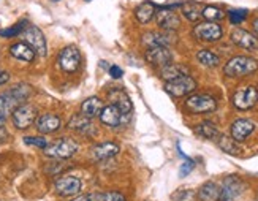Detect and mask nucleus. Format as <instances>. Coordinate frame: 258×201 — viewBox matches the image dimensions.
Segmentation results:
<instances>
[{"label": "nucleus", "mask_w": 258, "mask_h": 201, "mask_svg": "<svg viewBox=\"0 0 258 201\" xmlns=\"http://www.w3.org/2000/svg\"><path fill=\"white\" fill-rule=\"evenodd\" d=\"M252 27H253V30L258 33V19H255V21L252 22Z\"/></svg>", "instance_id": "obj_42"}, {"label": "nucleus", "mask_w": 258, "mask_h": 201, "mask_svg": "<svg viewBox=\"0 0 258 201\" xmlns=\"http://www.w3.org/2000/svg\"><path fill=\"white\" fill-rule=\"evenodd\" d=\"M10 54L11 57L21 62H32L35 59V51H33L26 41H18L10 46Z\"/></svg>", "instance_id": "obj_23"}, {"label": "nucleus", "mask_w": 258, "mask_h": 201, "mask_svg": "<svg viewBox=\"0 0 258 201\" xmlns=\"http://www.w3.org/2000/svg\"><path fill=\"white\" fill-rule=\"evenodd\" d=\"M125 116H128V114H124L117 106L108 105L102 109V113H100V120H102V124H105L111 128H117L124 124Z\"/></svg>", "instance_id": "obj_17"}, {"label": "nucleus", "mask_w": 258, "mask_h": 201, "mask_svg": "<svg viewBox=\"0 0 258 201\" xmlns=\"http://www.w3.org/2000/svg\"><path fill=\"white\" fill-rule=\"evenodd\" d=\"M51 2H60V0H51Z\"/></svg>", "instance_id": "obj_44"}, {"label": "nucleus", "mask_w": 258, "mask_h": 201, "mask_svg": "<svg viewBox=\"0 0 258 201\" xmlns=\"http://www.w3.org/2000/svg\"><path fill=\"white\" fill-rule=\"evenodd\" d=\"M54 188L60 196H73L81 192V181L75 176H62L55 181Z\"/></svg>", "instance_id": "obj_14"}, {"label": "nucleus", "mask_w": 258, "mask_h": 201, "mask_svg": "<svg viewBox=\"0 0 258 201\" xmlns=\"http://www.w3.org/2000/svg\"><path fill=\"white\" fill-rule=\"evenodd\" d=\"M195 131L201 138H206V140H217L220 137L219 128L216 127V124H212V122H209V120H205V122H201V124H198L195 127Z\"/></svg>", "instance_id": "obj_29"}, {"label": "nucleus", "mask_w": 258, "mask_h": 201, "mask_svg": "<svg viewBox=\"0 0 258 201\" xmlns=\"http://www.w3.org/2000/svg\"><path fill=\"white\" fill-rule=\"evenodd\" d=\"M174 201H197V195L194 190H181L174 195Z\"/></svg>", "instance_id": "obj_38"}, {"label": "nucleus", "mask_w": 258, "mask_h": 201, "mask_svg": "<svg viewBox=\"0 0 258 201\" xmlns=\"http://www.w3.org/2000/svg\"><path fill=\"white\" fill-rule=\"evenodd\" d=\"M155 11H157V7L152 2H149V0H146V2L138 5L137 10H135V18L138 19L140 24H149L155 18Z\"/></svg>", "instance_id": "obj_25"}, {"label": "nucleus", "mask_w": 258, "mask_h": 201, "mask_svg": "<svg viewBox=\"0 0 258 201\" xmlns=\"http://www.w3.org/2000/svg\"><path fill=\"white\" fill-rule=\"evenodd\" d=\"M244 188H245V185L238 176H228V177H225L223 185L220 188L219 201H234L236 198L241 196Z\"/></svg>", "instance_id": "obj_12"}, {"label": "nucleus", "mask_w": 258, "mask_h": 201, "mask_svg": "<svg viewBox=\"0 0 258 201\" xmlns=\"http://www.w3.org/2000/svg\"><path fill=\"white\" fill-rule=\"evenodd\" d=\"M57 63L60 66V70L65 73H75L81 66V52L76 46H65L59 52Z\"/></svg>", "instance_id": "obj_10"}, {"label": "nucleus", "mask_w": 258, "mask_h": 201, "mask_svg": "<svg viewBox=\"0 0 258 201\" xmlns=\"http://www.w3.org/2000/svg\"><path fill=\"white\" fill-rule=\"evenodd\" d=\"M108 72H109V76L114 78V80H120V78L124 76V72H122V69L117 65H111L108 69Z\"/></svg>", "instance_id": "obj_39"}, {"label": "nucleus", "mask_w": 258, "mask_h": 201, "mask_svg": "<svg viewBox=\"0 0 258 201\" xmlns=\"http://www.w3.org/2000/svg\"><path fill=\"white\" fill-rule=\"evenodd\" d=\"M205 5L200 2H194V0H188V2L181 4V11L187 21L190 22H197L201 18V13H203Z\"/></svg>", "instance_id": "obj_27"}, {"label": "nucleus", "mask_w": 258, "mask_h": 201, "mask_svg": "<svg viewBox=\"0 0 258 201\" xmlns=\"http://www.w3.org/2000/svg\"><path fill=\"white\" fill-rule=\"evenodd\" d=\"M78 149H80V146H78V143L75 140L59 138L44 148V155L49 159H55V160H65V159L73 157V155L78 152Z\"/></svg>", "instance_id": "obj_3"}, {"label": "nucleus", "mask_w": 258, "mask_h": 201, "mask_svg": "<svg viewBox=\"0 0 258 201\" xmlns=\"http://www.w3.org/2000/svg\"><path fill=\"white\" fill-rule=\"evenodd\" d=\"M198 199L200 201H219L220 198V188L216 182H206L200 187L198 190Z\"/></svg>", "instance_id": "obj_28"}, {"label": "nucleus", "mask_w": 258, "mask_h": 201, "mask_svg": "<svg viewBox=\"0 0 258 201\" xmlns=\"http://www.w3.org/2000/svg\"><path fill=\"white\" fill-rule=\"evenodd\" d=\"M197 60L201 65L208 66V69H216V66H219V63H220L219 55L214 54L212 51H209V49H200L197 52Z\"/></svg>", "instance_id": "obj_30"}, {"label": "nucleus", "mask_w": 258, "mask_h": 201, "mask_svg": "<svg viewBox=\"0 0 258 201\" xmlns=\"http://www.w3.org/2000/svg\"><path fill=\"white\" fill-rule=\"evenodd\" d=\"M105 108V103L102 102V98L98 97H89L86 98L83 105H81V114L89 117V119H94L97 116H100L102 109Z\"/></svg>", "instance_id": "obj_24"}, {"label": "nucleus", "mask_w": 258, "mask_h": 201, "mask_svg": "<svg viewBox=\"0 0 258 201\" xmlns=\"http://www.w3.org/2000/svg\"><path fill=\"white\" fill-rule=\"evenodd\" d=\"M144 57L151 65L160 66V69H162V66L173 62V52L166 46H152V48L146 49Z\"/></svg>", "instance_id": "obj_13"}, {"label": "nucleus", "mask_w": 258, "mask_h": 201, "mask_svg": "<svg viewBox=\"0 0 258 201\" xmlns=\"http://www.w3.org/2000/svg\"><path fill=\"white\" fill-rule=\"evenodd\" d=\"M230 38L236 46H239L242 49H247V51L258 49V38L253 35V33L244 30V29H234L231 32Z\"/></svg>", "instance_id": "obj_16"}, {"label": "nucleus", "mask_w": 258, "mask_h": 201, "mask_svg": "<svg viewBox=\"0 0 258 201\" xmlns=\"http://www.w3.org/2000/svg\"><path fill=\"white\" fill-rule=\"evenodd\" d=\"M24 26H27V22L26 21H21V22H18V24L11 26L8 29H0V37H4V38L18 37V35H21L22 32H24V29H26Z\"/></svg>", "instance_id": "obj_33"}, {"label": "nucleus", "mask_w": 258, "mask_h": 201, "mask_svg": "<svg viewBox=\"0 0 258 201\" xmlns=\"http://www.w3.org/2000/svg\"><path fill=\"white\" fill-rule=\"evenodd\" d=\"M32 95V87L29 84H16L15 87H11L10 91L0 94V116L8 117L11 113L22 103H26V100Z\"/></svg>", "instance_id": "obj_1"}, {"label": "nucleus", "mask_w": 258, "mask_h": 201, "mask_svg": "<svg viewBox=\"0 0 258 201\" xmlns=\"http://www.w3.org/2000/svg\"><path fill=\"white\" fill-rule=\"evenodd\" d=\"M105 201H127V199L119 192H108L105 193Z\"/></svg>", "instance_id": "obj_40"}, {"label": "nucleus", "mask_w": 258, "mask_h": 201, "mask_svg": "<svg viewBox=\"0 0 258 201\" xmlns=\"http://www.w3.org/2000/svg\"><path fill=\"white\" fill-rule=\"evenodd\" d=\"M233 106L241 111H247L258 103V89L255 86H245L238 89L231 97Z\"/></svg>", "instance_id": "obj_9"}, {"label": "nucleus", "mask_w": 258, "mask_h": 201, "mask_svg": "<svg viewBox=\"0 0 258 201\" xmlns=\"http://www.w3.org/2000/svg\"><path fill=\"white\" fill-rule=\"evenodd\" d=\"M217 144H219V148L225 154H230V155H239L241 154V149L238 146V141H234L233 138H230L227 135H220L217 138Z\"/></svg>", "instance_id": "obj_31"}, {"label": "nucleus", "mask_w": 258, "mask_h": 201, "mask_svg": "<svg viewBox=\"0 0 258 201\" xmlns=\"http://www.w3.org/2000/svg\"><path fill=\"white\" fill-rule=\"evenodd\" d=\"M258 70V60L247 55H236V57L230 59L225 66H223V73L228 78L238 80V78L252 75Z\"/></svg>", "instance_id": "obj_2"}, {"label": "nucleus", "mask_w": 258, "mask_h": 201, "mask_svg": "<svg viewBox=\"0 0 258 201\" xmlns=\"http://www.w3.org/2000/svg\"><path fill=\"white\" fill-rule=\"evenodd\" d=\"M24 143L29 144V146H35V148H40V149H44L49 144L46 141V138H43V137H26Z\"/></svg>", "instance_id": "obj_35"}, {"label": "nucleus", "mask_w": 258, "mask_h": 201, "mask_svg": "<svg viewBox=\"0 0 258 201\" xmlns=\"http://www.w3.org/2000/svg\"><path fill=\"white\" fill-rule=\"evenodd\" d=\"M165 91L171 97L181 98V97L190 95L194 91H197V81L190 75L179 76L176 80L165 83Z\"/></svg>", "instance_id": "obj_7"}, {"label": "nucleus", "mask_w": 258, "mask_h": 201, "mask_svg": "<svg viewBox=\"0 0 258 201\" xmlns=\"http://www.w3.org/2000/svg\"><path fill=\"white\" fill-rule=\"evenodd\" d=\"M192 35L195 40L203 41V43H216L223 37V29L217 22L212 21H205V22H198L194 27Z\"/></svg>", "instance_id": "obj_4"}, {"label": "nucleus", "mask_w": 258, "mask_h": 201, "mask_svg": "<svg viewBox=\"0 0 258 201\" xmlns=\"http://www.w3.org/2000/svg\"><path fill=\"white\" fill-rule=\"evenodd\" d=\"M120 148L119 144L113 143V141H105V143H100L95 144V146L91 149V157L95 162H102V160H108V159H113L119 154Z\"/></svg>", "instance_id": "obj_15"}, {"label": "nucleus", "mask_w": 258, "mask_h": 201, "mask_svg": "<svg viewBox=\"0 0 258 201\" xmlns=\"http://www.w3.org/2000/svg\"><path fill=\"white\" fill-rule=\"evenodd\" d=\"M5 120H7L5 117H2V116H0V127H4V125H5Z\"/></svg>", "instance_id": "obj_43"}, {"label": "nucleus", "mask_w": 258, "mask_h": 201, "mask_svg": "<svg viewBox=\"0 0 258 201\" xmlns=\"http://www.w3.org/2000/svg\"><path fill=\"white\" fill-rule=\"evenodd\" d=\"M108 100H109L111 105L117 106L124 114L132 113V109H133L132 100L124 91H122V89H111V91L108 92Z\"/></svg>", "instance_id": "obj_22"}, {"label": "nucleus", "mask_w": 258, "mask_h": 201, "mask_svg": "<svg viewBox=\"0 0 258 201\" xmlns=\"http://www.w3.org/2000/svg\"><path fill=\"white\" fill-rule=\"evenodd\" d=\"M184 75H188V69L181 63H168L165 66L160 69V78L166 83V81H171V80H176L179 76H184Z\"/></svg>", "instance_id": "obj_26"}, {"label": "nucleus", "mask_w": 258, "mask_h": 201, "mask_svg": "<svg viewBox=\"0 0 258 201\" xmlns=\"http://www.w3.org/2000/svg\"><path fill=\"white\" fill-rule=\"evenodd\" d=\"M185 109L194 114H206L217 109V100L208 94H194L185 100Z\"/></svg>", "instance_id": "obj_6"}, {"label": "nucleus", "mask_w": 258, "mask_h": 201, "mask_svg": "<svg viewBox=\"0 0 258 201\" xmlns=\"http://www.w3.org/2000/svg\"><path fill=\"white\" fill-rule=\"evenodd\" d=\"M255 130V124L249 119H238L234 120L231 127H230V131H231V138L238 143H242L247 140Z\"/></svg>", "instance_id": "obj_18"}, {"label": "nucleus", "mask_w": 258, "mask_h": 201, "mask_svg": "<svg viewBox=\"0 0 258 201\" xmlns=\"http://www.w3.org/2000/svg\"><path fill=\"white\" fill-rule=\"evenodd\" d=\"M10 81V73L4 69H0V86H4Z\"/></svg>", "instance_id": "obj_41"}, {"label": "nucleus", "mask_w": 258, "mask_h": 201, "mask_svg": "<svg viewBox=\"0 0 258 201\" xmlns=\"http://www.w3.org/2000/svg\"><path fill=\"white\" fill-rule=\"evenodd\" d=\"M195 168V162L192 159H188V160H184V163L181 165V168H179V177H185L188 176L190 173L194 171Z\"/></svg>", "instance_id": "obj_37"}, {"label": "nucleus", "mask_w": 258, "mask_h": 201, "mask_svg": "<svg viewBox=\"0 0 258 201\" xmlns=\"http://www.w3.org/2000/svg\"><path fill=\"white\" fill-rule=\"evenodd\" d=\"M69 128L80 133L83 137H94L95 135V128L92 125V119H89L83 114H75L69 120Z\"/></svg>", "instance_id": "obj_20"}, {"label": "nucleus", "mask_w": 258, "mask_h": 201, "mask_svg": "<svg viewBox=\"0 0 258 201\" xmlns=\"http://www.w3.org/2000/svg\"><path fill=\"white\" fill-rule=\"evenodd\" d=\"M201 18H205L206 21L216 22V21H220V19L225 18V13H223V11H222L220 8L214 7V5H206V7L203 8V13H201Z\"/></svg>", "instance_id": "obj_32"}, {"label": "nucleus", "mask_w": 258, "mask_h": 201, "mask_svg": "<svg viewBox=\"0 0 258 201\" xmlns=\"http://www.w3.org/2000/svg\"><path fill=\"white\" fill-rule=\"evenodd\" d=\"M72 201H105V193L91 192V193H84V195L76 196Z\"/></svg>", "instance_id": "obj_36"}, {"label": "nucleus", "mask_w": 258, "mask_h": 201, "mask_svg": "<svg viewBox=\"0 0 258 201\" xmlns=\"http://www.w3.org/2000/svg\"><path fill=\"white\" fill-rule=\"evenodd\" d=\"M171 43H174V35L173 32H148L143 35V44H146L148 48L152 46H170Z\"/></svg>", "instance_id": "obj_19"}, {"label": "nucleus", "mask_w": 258, "mask_h": 201, "mask_svg": "<svg viewBox=\"0 0 258 201\" xmlns=\"http://www.w3.org/2000/svg\"><path fill=\"white\" fill-rule=\"evenodd\" d=\"M22 35H24V38H26V43L33 51H35V54L41 55V57H44V55L48 54L46 38H44V33L37 26H33V24L27 26L24 29V32H22Z\"/></svg>", "instance_id": "obj_11"}, {"label": "nucleus", "mask_w": 258, "mask_h": 201, "mask_svg": "<svg viewBox=\"0 0 258 201\" xmlns=\"http://www.w3.org/2000/svg\"><path fill=\"white\" fill-rule=\"evenodd\" d=\"M86 2H91V0H86Z\"/></svg>", "instance_id": "obj_45"}, {"label": "nucleus", "mask_w": 258, "mask_h": 201, "mask_svg": "<svg viewBox=\"0 0 258 201\" xmlns=\"http://www.w3.org/2000/svg\"><path fill=\"white\" fill-rule=\"evenodd\" d=\"M35 124H37V130L40 133H43V135H51V133L54 131H57L62 125V122H60V117L59 116H55V114H41L37 117L35 120Z\"/></svg>", "instance_id": "obj_21"}, {"label": "nucleus", "mask_w": 258, "mask_h": 201, "mask_svg": "<svg viewBox=\"0 0 258 201\" xmlns=\"http://www.w3.org/2000/svg\"><path fill=\"white\" fill-rule=\"evenodd\" d=\"M228 19L231 24H241V22H244L245 19H247V15H249V11L247 10H244V8H236V10H230L228 11Z\"/></svg>", "instance_id": "obj_34"}, {"label": "nucleus", "mask_w": 258, "mask_h": 201, "mask_svg": "<svg viewBox=\"0 0 258 201\" xmlns=\"http://www.w3.org/2000/svg\"><path fill=\"white\" fill-rule=\"evenodd\" d=\"M37 117H38V111L30 103H22L11 113L13 125L18 130H27L30 125H33V122L37 120Z\"/></svg>", "instance_id": "obj_8"}, {"label": "nucleus", "mask_w": 258, "mask_h": 201, "mask_svg": "<svg viewBox=\"0 0 258 201\" xmlns=\"http://www.w3.org/2000/svg\"><path fill=\"white\" fill-rule=\"evenodd\" d=\"M174 7L181 5H163L159 7L155 11L157 26L165 32H174L181 27V19H179V15L174 11Z\"/></svg>", "instance_id": "obj_5"}]
</instances>
